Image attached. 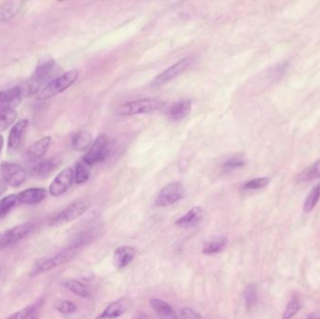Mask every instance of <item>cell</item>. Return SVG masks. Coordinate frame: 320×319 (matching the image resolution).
Returning <instances> with one entry per match:
<instances>
[{
  "mask_svg": "<svg viewBox=\"0 0 320 319\" xmlns=\"http://www.w3.org/2000/svg\"><path fill=\"white\" fill-rule=\"evenodd\" d=\"M51 143H52V139L49 136H47L38 140V142H36L35 144H32L27 150V157L29 158V160L36 161L44 157V155L47 153V151L50 147Z\"/></svg>",
  "mask_w": 320,
  "mask_h": 319,
  "instance_id": "cell-18",
  "label": "cell"
},
{
  "mask_svg": "<svg viewBox=\"0 0 320 319\" xmlns=\"http://www.w3.org/2000/svg\"><path fill=\"white\" fill-rule=\"evenodd\" d=\"M192 63H193L192 57H188L182 58L180 61L175 63L174 65L170 66V68L164 70L162 73L157 75L151 82V86L152 87H158V86H161V85L170 82V81L177 78L180 74L184 73L191 66Z\"/></svg>",
  "mask_w": 320,
  "mask_h": 319,
  "instance_id": "cell-6",
  "label": "cell"
},
{
  "mask_svg": "<svg viewBox=\"0 0 320 319\" xmlns=\"http://www.w3.org/2000/svg\"><path fill=\"white\" fill-rule=\"evenodd\" d=\"M34 311H35V304H31V305L25 307L24 309L20 310L16 313L11 314L6 319H27Z\"/></svg>",
  "mask_w": 320,
  "mask_h": 319,
  "instance_id": "cell-36",
  "label": "cell"
},
{
  "mask_svg": "<svg viewBox=\"0 0 320 319\" xmlns=\"http://www.w3.org/2000/svg\"><path fill=\"white\" fill-rule=\"evenodd\" d=\"M150 305L161 319H178L174 309L165 300L153 298L150 300Z\"/></svg>",
  "mask_w": 320,
  "mask_h": 319,
  "instance_id": "cell-17",
  "label": "cell"
},
{
  "mask_svg": "<svg viewBox=\"0 0 320 319\" xmlns=\"http://www.w3.org/2000/svg\"><path fill=\"white\" fill-rule=\"evenodd\" d=\"M0 173L2 179L13 188H19L27 178L25 168L16 163H2L0 166Z\"/></svg>",
  "mask_w": 320,
  "mask_h": 319,
  "instance_id": "cell-8",
  "label": "cell"
},
{
  "mask_svg": "<svg viewBox=\"0 0 320 319\" xmlns=\"http://www.w3.org/2000/svg\"><path fill=\"white\" fill-rule=\"evenodd\" d=\"M65 288L72 292L73 294L77 295L82 298H90L91 291L90 288L86 285L82 284L77 280H67L63 283Z\"/></svg>",
  "mask_w": 320,
  "mask_h": 319,
  "instance_id": "cell-24",
  "label": "cell"
},
{
  "mask_svg": "<svg viewBox=\"0 0 320 319\" xmlns=\"http://www.w3.org/2000/svg\"><path fill=\"white\" fill-rule=\"evenodd\" d=\"M319 199L320 183L317 184L308 195L306 200L304 201V204H303V211L305 213H310L315 207V205L317 204Z\"/></svg>",
  "mask_w": 320,
  "mask_h": 319,
  "instance_id": "cell-27",
  "label": "cell"
},
{
  "mask_svg": "<svg viewBox=\"0 0 320 319\" xmlns=\"http://www.w3.org/2000/svg\"><path fill=\"white\" fill-rule=\"evenodd\" d=\"M71 257V251H63L58 254H56L52 257H46L44 259L39 260L37 265L35 266V275L43 274L46 271H49L51 269H55L58 266L67 262Z\"/></svg>",
  "mask_w": 320,
  "mask_h": 319,
  "instance_id": "cell-11",
  "label": "cell"
},
{
  "mask_svg": "<svg viewBox=\"0 0 320 319\" xmlns=\"http://www.w3.org/2000/svg\"><path fill=\"white\" fill-rule=\"evenodd\" d=\"M23 7L21 1H7L0 6V22H9L13 20Z\"/></svg>",
  "mask_w": 320,
  "mask_h": 319,
  "instance_id": "cell-19",
  "label": "cell"
},
{
  "mask_svg": "<svg viewBox=\"0 0 320 319\" xmlns=\"http://www.w3.org/2000/svg\"><path fill=\"white\" fill-rule=\"evenodd\" d=\"M93 144L91 133L85 130L78 132L72 139V147L77 152L87 150Z\"/></svg>",
  "mask_w": 320,
  "mask_h": 319,
  "instance_id": "cell-22",
  "label": "cell"
},
{
  "mask_svg": "<svg viewBox=\"0 0 320 319\" xmlns=\"http://www.w3.org/2000/svg\"><path fill=\"white\" fill-rule=\"evenodd\" d=\"M303 179L304 180H312L314 178H319L320 177V159H318L316 162H314L309 169L306 170V172H304L303 174Z\"/></svg>",
  "mask_w": 320,
  "mask_h": 319,
  "instance_id": "cell-35",
  "label": "cell"
},
{
  "mask_svg": "<svg viewBox=\"0 0 320 319\" xmlns=\"http://www.w3.org/2000/svg\"><path fill=\"white\" fill-rule=\"evenodd\" d=\"M306 319H320V313H314V314H312V315L308 316Z\"/></svg>",
  "mask_w": 320,
  "mask_h": 319,
  "instance_id": "cell-39",
  "label": "cell"
},
{
  "mask_svg": "<svg viewBox=\"0 0 320 319\" xmlns=\"http://www.w3.org/2000/svg\"><path fill=\"white\" fill-rule=\"evenodd\" d=\"M300 309H301V305H300L299 300L297 299H292L286 307V310L283 313L282 319L293 318L296 314L299 313Z\"/></svg>",
  "mask_w": 320,
  "mask_h": 319,
  "instance_id": "cell-31",
  "label": "cell"
},
{
  "mask_svg": "<svg viewBox=\"0 0 320 319\" xmlns=\"http://www.w3.org/2000/svg\"><path fill=\"white\" fill-rule=\"evenodd\" d=\"M181 319H202L201 314L197 313L193 309L190 308H182L180 312Z\"/></svg>",
  "mask_w": 320,
  "mask_h": 319,
  "instance_id": "cell-37",
  "label": "cell"
},
{
  "mask_svg": "<svg viewBox=\"0 0 320 319\" xmlns=\"http://www.w3.org/2000/svg\"><path fill=\"white\" fill-rule=\"evenodd\" d=\"M125 312L123 304L119 300H115L111 302L108 306L103 310V312L97 316L96 319H114L119 317L121 314Z\"/></svg>",
  "mask_w": 320,
  "mask_h": 319,
  "instance_id": "cell-23",
  "label": "cell"
},
{
  "mask_svg": "<svg viewBox=\"0 0 320 319\" xmlns=\"http://www.w3.org/2000/svg\"><path fill=\"white\" fill-rule=\"evenodd\" d=\"M3 145H4V139L0 135V154H1V151L3 148Z\"/></svg>",
  "mask_w": 320,
  "mask_h": 319,
  "instance_id": "cell-41",
  "label": "cell"
},
{
  "mask_svg": "<svg viewBox=\"0 0 320 319\" xmlns=\"http://www.w3.org/2000/svg\"><path fill=\"white\" fill-rule=\"evenodd\" d=\"M109 152V139L105 135H100L83 156L82 162L87 167H92L97 163L103 161Z\"/></svg>",
  "mask_w": 320,
  "mask_h": 319,
  "instance_id": "cell-7",
  "label": "cell"
},
{
  "mask_svg": "<svg viewBox=\"0 0 320 319\" xmlns=\"http://www.w3.org/2000/svg\"><path fill=\"white\" fill-rule=\"evenodd\" d=\"M135 319H149V318H148V316H147V315H145V314H144V313H140V314H138V315H137V316L135 317Z\"/></svg>",
  "mask_w": 320,
  "mask_h": 319,
  "instance_id": "cell-40",
  "label": "cell"
},
{
  "mask_svg": "<svg viewBox=\"0 0 320 319\" xmlns=\"http://www.w3.org/2000/svg\"><path fill=\"white\" fill-rule=\"evenodd\" d=\"M185 188L179 181H172L165 186L157 194L155 200L157 207H167L174 204L185 197Z\"/></svg>",
  "mask_w": 320,
  "mask_h": 319,
  "instance_id": "cell-3",
  "label": "cell"
},
{
  "mask_svg": "<svg viewBox=\"0 0 320 319\" xmlns=\"http://www.w3.org/2000/svg\"><path fill=\"white\" fill-rule=\"evenodd\" d=\"M270 183V179L267 177H261V178H256V179H252L250 181L245 183L244 188L245 189H249V190H254V189H259V188H263Z\"/></svg>",
  "mask_w": 320,
  "mask_h": 319,
  "instance_id": "cell-33",
  "label": "cell"
},
{
  "mask_svg": "<svg viewBox=\"0 0 320 319\" xmlns=\"http://www.w3.org/2000/svg\"><path fill=\"white\" fill-rule=\"evenodd\" d=\"M245 160L243 156H233L230 157L228 159H226L225 163L223 164V168L226 170H231V169H238L243 166H245Z\"/></svg>",
  "mask_w": 320,
  "mask_h": 319,
  "instance_id": "cell-32",
  "label": "cell"
},
{
  "mask_svg": "<svg viewBox=\"0 0 320 319\" xmlns=\"http://www.w3.org/2000/svg\"><path fill=\"white\" fill-rule=\"evenodd\" d=\"M204 212L200 206L193 207L185 215L176 220L175 225L182 229H191L199 225L203 219Z\"/></svg>",
  "mask_w": 320,
  "mask_h": 319,
  "instance_id": "cell-13",
  "label": "cell"
},
{
  "mask_svg": "<svg viewBox=\"0 0 320 319\" xmlns=\"http://www.w3.org/2000/svg\"><path fill=\"white\" fill-rule=\"evenodd\" d=\"M7 187H8V184L1 178L0 179V196L6 191Z\"/></svg>",
  "mask_w": 320,
  "mask_h": 319,
  "instance_id": "cell-38",
  "label": "cell"
},
{
  "mask_svg": "<svg viewBox=\"0 0 320 319\" xmlns=\"http://www.w3.org/2000/svg\"><path fill=\"white\" fill-rule=\"evenodd\" d=\"M245 307L247 310L251 311L257 304V289L255 284H250L245 290Z\"/></svg>",
  "mask_w": 320,
  "mask_h": 319,
  "instance_id": "cell-28",
  "label": "cell"
},
{
  "mask_svg": "<svg viewBox=\"0 0 320 319\" xmlns=\"http://www.w3.org/2000/svg\"><path fill=\"white\" fill-rule=\"evenodd\" d=\"M22 101V89L19 86L10 88L0 92V109H13L20 105Z\"/></svg>",
  "mask_w": 320,
  "mask_h": 319,
  "instance_id": "cell-14",
  "label": "cell"
},
{
  "mask_svg": "<svg viewBox=\"0 0 320 319\" xmlns=\"http://www.w3.org/2000/svg\"><path fill=\"white\" fill-rule=\"evenodd\" d=\"M47 197V190L44 188H34L25 189L17 195L18 202L22 204H38Z\"/></svg>",
  "mask_w": 320,
  "mask_h": 319,
  "instance_id": "cell-16",
  "label": "cell"
},
{
  "mask_svg": "<svg viewBox=\"0 0 320 319\" xmlns=\"http://www.w3.org/2000/svg\"><path fill=\"white\" fill-rule=\"evenodd\" d=\"M226 244H227L226 237L225 236H215L213 238L210 239L205 243L203 248H202V253L205 255H209V256L218 254L226 248Z\"/></svg>",
  "mask_w": 320,
  "mask_h": 319,
  "instance_id": "cell-21",
  "label": "cell"
},
{
  "mask_svg": "<svg viewBox=\"0 0 320 319\" xmlns=\"http://www.w3.org/2000/svg\"><path fill=\"white\" fill-rule=\"evenodd\" d=\"M74 181V171L71 168L63 169L51 184L49 193L53 197L65 194Z\"/></svg>",
  "mask_w": 320,
  "mask_h": 319,
  "instance_id": "cell-10",
  "label": "cell"
},
{
  "mask_svg": "<svg viewBox=\"0 0 320 319\" xmlns=\"http://www.w3.org/2000/svg\"><path fill=\"white\" fill-rule=\"evenodd\" d=\"M31 319H37V318H31Z\"/></svg>",
  "mask_w": 320,
  "mask_h": 319,
  "instance_id": "cell-42",
  "label": "cell"
},
{
  "mask_svg": "<svg viewBox=\"0 0 320 319\" xmlns=\"http://www.w3.org/2000/svg\"><path fill=\"white\" fill-rule=\"evenodd\" d=\"M56 308L59 313H72L77 310L74 303L69 300H59L56 303Z\"/></svg>",
  "mask_w": 320,
  "mask_h": 319,
  "instance_id": "cell-34",
  "label": "cell"
},
{
  "mask_svg": "<svg viewBox=\"0 0 320 319\" xmlns=\"http://www.w3.org/2000/svg\"><path fill=\"white\" fill-rule=\"evenodd\" d=\"M17 195L11 194L0 200V218L6 216L17 203Z\"/></svg>",
  "mask_w": 320,
  "mask_h": 319,
  "instance_id": "cell-29",
  "label": "cell"
},
{
  "mask_svg": "<svg viewBox=\"0 0 320 319\" xmlns=\"http://www.w3.org/2000/svg\"><path fill=\"white\" fill-rule=\"evenodd\" d=\"M90 208V202L86 200H78L70 203L69 206L66 207L62 212L56 215L51 224L57 225L62 223H69L71 221L78 219L84 213H86Z\"/></svg>",
  "mask_w": 320,
  "mask_h": 319,
  "instance_id": "cell-4",
  "label": "cell"
},
{
  "mask_svg": "<svg viewBox=\"0 0 320 319\" xmlns=\"http://www.w3.org/2000/svg\"><path fill=\"white\" fill-rule=\"evenodd\" d=\"M165 105V101L160 99H143L132 100L122 104L117 110V114L122 116L145 114L153 113L161 109Z\"/></svg>",
  "mask_w": 320,
  "mask_h": 319,
  "instance_id": "cell-2",
  "label": "cell"
},
{
  "mask_svg": "<svg viewBox=\"0 0 320 319\" xmlns=\"http://www.w3.org/2000/svg\"><path fill=\"white\" fill-rule=\"evenodd\" d=\"M35 224L32 222H26L18 225H15L3 232L0 235V249L5 248L12 244H16L22 239L25 238L30 232L34 230Z\"/></svg>",
  "mask_w": 320,
  "mask_h": 319,
  "instance_id": "cell-9",
  "label": "cell"
},
{
  "mask_svg": "<svg viewBox=\"0 0 320 319\" xmlns=\"http://www.w3.org/2000/svg\"><path fill=\"white\" fill-rule=\"evenodd\" d=\"M59 166V161L56 158L46 159L38 163L34 169V172L38 176H46L50 174Z\"/></svg>",
  "mask_w": 320,
  "mask_h": 319,
  "instance_id": "cell-25",
  "label": "cell"
},
{
  "mask_svg": "<svg viewBox=\"0 0 320 319\" xmlns=\"http://www.w3.org/2000/svg\"><path fill=\"white\" fill-rule=\"evenodd\" d=\"M55 66L56 63L49 57H44L43 59L39 60L29 83V90L32 94L38 92L41 89L44 82L53 74Z\"/></svg>",
  "mask_w": 320,
  "mask_h": 319,
  "instance_id": "cell-5",
  "label": "cell"
},
{
  "mask_svg": "<svg viewBox=\"0 0 320 319\" xmlns=\"http://www.w3.org/2000/svg\"><path fill=\"white\" fill-rule=\"evenodd\" d=\"M28 121L26 119L20 120L13 125L9 134L8 149L10 152L18 150L24 142L25 132L28 127Z\"/></svg>",
  "mask_w": 320,
  "mask_h": 319,
  "instance_id": "cell-12",
  "label": "cell"
},
{
  "mask_svg": "<svg viewBox=\"0 0 320 319\" xmlns=\"http://www.w3.org/2000/svg\"><path fill=\"white\" fill-rule=\"evenodd\" d=\"M79 78V71L77 69H71L62 75L54 79L44 85L36 95L38 100H46L54 98L70 87Z\"/></svg>",
  "mask_w": 320,
  "mask_h": 319,
  "instance_id": "cell-1",
  "label": "cell"
},
{
  "mask_svg": "<svg viewBox=\"0 0 320 319\" xmlns=\"http://www.w3.org/2000/svg\"><path fill=\"white\" fill-rule=\"evenodd\" d=\"M17 118V113L13 109H0V131L6 130Z\"/></svg>",
  "mask_w": 320,
  "mask_h": 319,
  "instance_id": "cell-26",
  "label": "cell"
},
{
  "mask_svg": "<svg viewBox=\"0 0 320 319\" xmlns=\"http://www.w3.org/2000/svg\"><path fill=\"white\" fill-rule=\"evenodd\" d=\"M87 166L83 162L77 163L74 170V181L77 185H82L89 179Z\"/></svg>",
  "mask_w": 320,
  "mask_h": 319,
  "instance_id": "cell-30",
  "label": "cell"
},
{
  "mask_svg": "<svg viewBox=\"0 0 320 319\" xmlns=\"http://www.w3.org/2000/svg\"><path fill=\"white\" fill-rule=\"evenodd\" d=\"M137 251L132 246H120L113 255V264L117 269H124L133 261Z\"/></svg>",
  "mask_w": 320,
  "mask_h": 319,
  "instance_id": "cell-15",
  "label": "cell"
},
{
  "mask_svg": "<svg viewBox=\"0 0 320 319\" xmlns=\"http://www.w3.org/2000/svg\"><path fill=\"white\" fill-rule=\"evenodd\" d=\"M191 112V102L189 100H182L176 102L170 107L168 114L170 119L173 121H180L186 118Z\"/></svg>",
  "mask_w": 320,
  "mask_h": 319,
  "instance_id": "cell-20",
  "label": "cell"
}]
</instances>
